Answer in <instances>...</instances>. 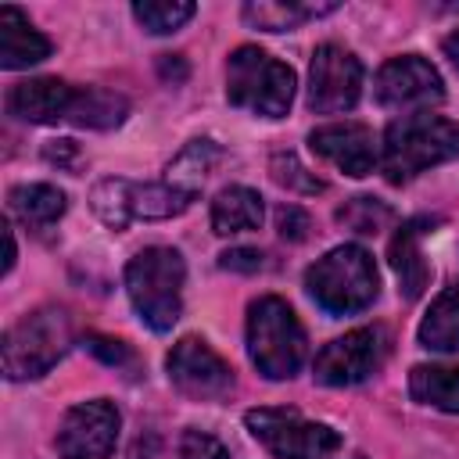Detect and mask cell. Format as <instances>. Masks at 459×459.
<instances>
[{
  "label": "cell",
  "mask_w": 459,
  "mask_h": 459,
  "mask_svg": "<svg viewBox=\"0 0 459 459\" xmlns=\"http://www.w3.org/2000/svg\"><path fill=\"white\" fill-rule=\"evenodd\" d=\"M276 226H280V237L283 240H305L312 222H308V215L298 204H283L280 215H276Z\"/></svg>",
  "instance_id": "obj_30"
},
{
  "label": "cell",
  "mask_w": 459,
  "mask_h": 459,
  "mask_svg": "<svg viewBox=\"0 0 459 459\" xmlns=\"http://www.w3.org/2000/svg\"><path fill=\"white\" fill-rule=\"evenodd\" d=\"M169 380L176 384V391H183L186 398H197V402H219L233 391L230 362L219 351H212V344L201 337H183L172 344Z\"/></svg>",
  "instance_id": "obj_11"
},
{
  "label": "cell",
  "mask_w": 459,
  "mask_h": 459,
  "mask_svg": "<svg viewBox=\"0 0 459 459\" xmlns=\"http://www.w3.org/2000/svg\"><path fill=\"white\" fill-rule=\"evenodd\" d=\"M219 265L233 269V273H258L265 262H262V251H255V247H233V251L219 255Z\"/></svg>",
  "instance_id": "obj_31"
},
{
  "label": "cell",
  "mask_w": 459,
  "mask_h": 459,
  "mask_svg": "<svg viewBox=\"0 0 459 459\" xmlns=\"http://www.w3.org/2000/svg\"><path fill=\"white\" fill-rule=\"evenodd\" d=\"M430 226H434V219H409V222L398 226V233H394V240H391V265H394L398 283H402V294H405L409 301L423 294L427 276H430V269H427V262H423V255H420V237H423Z\"/></svg>",
  "instance_id": "obj_17"
},
{
  "label": "cell",
  "mask_w": 459,
  "mask_h": 459,
  "mask_svg": "<svg viewBox=\"0 0 459 459\" xmlns=\"http://www.w3.org/2000/svg\"><path fill=\"white\" fill-rule=\"evenodd\" d=\"M68 154H75V143H72V140H54V143L47 147V158H50V161H65Z\"/></svg>",
  "instance_id": "obj_33"
},
{
  "label": "cell",
  "mask_w": 459,
  "mask_h": 459,
  "mask_svg": "<svg viewBox=\"0 0 459 459\" xmlns=\"http://www.w3.org/2000/svg\"><path fill=\"white\" fill-rule=\"evenodd\" d=\"M409 394L420 405L459 412V369L452 366H416L409 373Z\"/></svg>",
  "instance_id": "obj_22"
},
{
  "label": "cell",
  "mask_w": 459,
  "mask_h": 459,
  "mask_svg": "<svg viewBox=\"0 0 459 459\" xmlns=\"http://www.w3.org/2000/svg\"><path fill=\"white\" fill-rule=\"evenodd\" d=\"M122 416L108 398L79 402L65 412L57 430V452L61 459H108L118 437Z\"/></svg>",
  "instance_id": "obj_13"
},
{
  "label": "cell",
  "mask_w": 459,
  "mask_h": 459,
  "mask_svg": "<svg viewBox=\"0 0 459 459\" xmlns=\"http://www.w3.org/2000/svg\"><path fill=\"white\" fill-rule=\"evenodd\" d=\"M158 72H161V79L183 82V79H186V61H183L179 54H161V57H158Z\"/></svg>",
  "instance_id": "obj_32"
},
{
  "label": "cell",
  "mask_w": 459,
  "mask_h": 459,
  "mask_svg": "<svg viewBox=\"0 0 459 459\" xmlns=\"http://www.w3.org/2000/svg\"><path fill=\"white\" fill-rule=\"evenodd\" d=\"M262 222V197L251 186H226L212 201V230L219 237L255 230Z\"/></svg>",
  "instance_id": "obj_18"
},
{
  "label": "cell",
  "mask_w": 459,
  "mask_h": 459,
  "mask_svg": "<svg viewBox=\"0 0 459 459\" xmlns=\"http://www.w3.org/2000/svg\"><path fill=\"white\" fill-rule=\"evenodd\" d=\"M179 459H230L226 445L204 430H186L179 437Z\"/></svg>",
  "instance_id": "obj_28"
},
{
  "label": "cell",
  "mask_w": 459,
  "mask_h": 459,
  "mask_svg": "<svg viewBox=\"0 0 459 459\" xmlns=\"http://www.w3.org/2000/svg\"><path fill=\"white\" fill-rule=\"evenodd\" d=\"M75 97H79L75 86H68L65 79L43 75V79L18 82L7 97V108H11V115H18L25 122H61L72 115Z\"/></svg>",
  "instance_id": "obj_15"
},
{
  "label": "cell",
  "mask_w": 459,
  "mask_h": 459,
  "mask_svg": "<svg viewBox=\"0 0 459 459\" xmlns=\"http://www.w3.org/2000/svg\"><path fill=\"white\" fill-rule=\"evenodd\" d=\"M420 344L430 351H459V290H441L423 323H420Z\"/></svg>",
  "instance_id": "obj_21"
},
{
  "label": "cell",
  "mask_w": 459,
  "mask_h": 459,
  "mask_svg": "<svg viewBox=\"0 0 459 459\" xmlns=\"http://www.w3.org/2000/svg\"><path fill=\"white\" fill-rule=\"evenodd\" d=\"M391 219L394 212L377 197H351L337 208V222L355 233H380L384 226H391Z\"/></svg>",
  "instance_id": "obj_25"
},
{
  "label": "cell",
  "mask_w": 459,
  "mask_h": 459,
  "mask_svg": "<svg viewBox=\"0 0 459 459\" xmlns=\"http://www.w3.org/2000/svg\"><path fill=\"white\" fill-rule=\"evenodd\" d=\"M312 151L323 154L326 161H333L341 172L348 176H369L380 161L377 154V140L373 129L362 122H333V126H319L308 136Z\"/></svg>",
  "instance_id": "obj_14"
},
{
  "label": "cell",
  "mask_w": 459,
  "mask_h": 459,
  "mask_svg": "<svg viewBox=\"0 0 459 459\" xmlns=\"http://www.w3.org/2000/svg\"><path fill=\"white\" fill-rule=\"evenodd\" d=\"M190 194L169 183H133V179H100L90 194V208L111 230H126L136 219H172L190 208Z\"/></svg>",
  "instance_id": "obj_7"
},
{
  "label": "cell",
  "mask_w": 459,
  "mask_h": 459,
  "mask_svg": "<svg viewBox=\"0 0 459 459\" xmlns=\"http://www.w3.org/2000/svg\"><path fill=\"white\" fill-rule=\"evenodd\" d=\"M247 355L269 380H287L305 362V330L283 298H258L247 308Z\"/></svg>",
  "instance_id": "obj_4"
},
{
  "label": "cell",
  "mask_w": 459,
  "mask_h": 459,
  "mask_svg": "<svg viewBox=\"0 0 459 459\" xmlns=\"http://www.w3.org/2000/svg\"><path fill=\"white\" fill-rule=\"evenodd\" d=\"M126 115H129V100L122 93H111V90H100V86H86V90H79L68 122L86 126V129H111Z\"/></svg>",
  "instance_id": "obj_24"
},
{
  "label": "cell",
  "mask_w": 459,
  "mask_h": 459,
  "mask_svg": "<svg viewBox=\"0 0 459 459\" xmlns=\"http://www.w3.org/2000/svg\"><path fill=\"white\" fill-rule=\"evenodd\" d=\"M136 22L147 29V32H176L186 18H194V4L186 0H143L133 7Z\"/></svg>",
  "instance_id": "obj_26"
},
{
  "label": "cell",
  "mask_w": 459,
  "mask_h": 459,
  "mask_svg": "<svg viewBox=\"0 0 459 459\" xmlns=\"http://www.w3.org/2000/svg\"><path fill=\"white\" fill-rule=\"evenodd\" d=\"M337 11V4H298V0H251L244 4V22L265 32H283V29H298L308 18L330 14Z\"/></svg>",
  "instance_id": "obj_19"
},
{
  "label": "cell",
  "mask_w": 459,
  "mask_h": 459,
  "mask_svg": "<svg viewBox=\"0 0 459 459\" xmlns=\"http://www.w3.org/2000/svg\"><path fill=\"white\" fill-rule=\"evenodd\" d=\"M219 158H222V151H219L212 140H190V143L176 154V161L165 169V183L176 186V190H183V194H190V197H197L204 176L215 169Z\"/></svg>",
  "instance_id": "obj_23"
},
{
  "label": "cell",
  "mask_w": 459,
  "mask_h": 459,
  "mask_svg": "<svg viewBox=\"0 0 459 459\" xmlns=\"http://www.w3.org/2000/svg\"><path fill=\"white\" fill-rule=\"evenodd\" d=\"M387 359V333L380 326H359L337 341H330L316 362H312V377L326 387H351L362 384L366 377H373Z\"/></svg>",
  "instance_id": "obj_9"
},
{
  "label": "cell",
  "mask_w": 459,
  "mask_h": 459,
  "mask_svg": "<svg viewBox=\"0 0 459 459\" xmlns=\"http://www.w3.org/2000/svg\"><path fill=\"white\" fill-rule=\"evenodd\" d=\"M75 326L68 308L61 305H43L18 319L4 333V373L11 380H32L43 377L72 344Z\"/></svg>",
  "instance_id": "obj_5"
},
{
  "label": "cell",
  "mask_w": 459,
  "mask_h": 459,
  "mask_svg": "<svg viewBox=\"0 0 459 459\" xmlns=\"http://www.w3.org/2000/svg\"><path fill=\"white\" fill-rule=\"evenodd\" d=\"M305 287L319 308H326L333 316H351V312H362L366 305H373L380 280H377L373 255L366 247L341 244V247L326 251L305 273Z\"/></svg>",
  "instance_id": "obj_3"
},
{
  "label": "cell",
  "mask_w": 459,
  "mask_h": 459,
  "mask_svg": "<svg viewBox=\"0 0 459 459\" xmlns=\"http://www.w3.org/2000/svg\"><path fill=\"white\" fill-rule=\"evenodd\" d=\"M50 54V39L18 7H0V68H29Z\"/></svg>",
  "instance_id": "obj_16"
},
{
  "label": "cell",
  "mask_w": 459,
  "mask_h": 459,
  "mask_svg": "<svg viewBox=\"0 0 459 459\" xmlns=\"http://www.w3.org/2000/svg\"><path fill=\"white\" fill-rule=\"evenodd\" d=\"M373 90H377V100L384 108L402 111V115L427 111L430 104H437L445 97L437 68L430 61H423L420 54H405V57L387 61L377 72V86Z\"/></svg>",
  "instance_id": "obj_12"
},
{
  "label": "cell",
  "mask_w": 459,
  "mask_h": 459,
  "mask_svg": "<svg viewBox=\"0 0 459 459\" xmlns=\"http://www.w3.org/2000/svg\"><path fill=\"white\" fill-rule=\"evenodd\" d=\"M7 201H11V212L32 230H43L65 215V194L50 183H22L7 194Z\"/></svg>",
  "instance_id": "obj_20"
},
{
  "label": "cell",
  "mask_w": 459,
  "mask_h": 459,
  "mask_svg": "<svg viewBox=\"0 0 459 459\" xmlns=\"http://www.w3.org/2000/svg\"><path fill=\"white\" fill-rule=\"evenodd\" d=\"M459 158V122H448L430 111L402 115L384 133V154L380 169L391 183H405L430 165Z\"/></svg>",
  "instance_id": "obj_1"
},
{
  "label": "cell",
  "mask_w": 459,
  "mask_h": 459,
  "mask_svg": "<svg viewBox=\"0 0 459 459\" xmlns=\"http://www.w3.org/2000/svg\"><path fill=\"white\" fill-rule=\"evenodd\" d=\"M247 430L276 459H330L341 448V437L326 423H312L294 409H251Z\"/></svg>",
  "instance_id": "obj_8"
},
{
  "label": "cell",
  "mask_w": 459,
  "mask_h": 459,
  "mask_svg": "<svg viewBox=\"0 0 459 459\" xmlns=\"http://www.w3.org/2000/svg\"><path fill=\"white\" fill-rule=\"evenodd\" d=\"M226 97L233 108L280 118L294 100V72L258 47H237L226 65Z\"/></svg>",
  "instance_id": "obj_6"
},
{
  "label": "cell",
  "mask_w": 459,
  "mask_h": 459,
  "mask_svg": "<svg viewBox=\"0 0 459 459\" xmlns=\"http://www.w3.org/2000/svg\"><path fill=\"white\" fill-rule=\"evenodd\" d=\"M362 93V65L351 50L337 43H323L312 54L308 68V108L319 115L351 111Z\"/></svg>",
  "instance_id": "obj_10"
},
{
  "label": "cell",
  "mask_w": 459,
  "mask_h": 459,
  "mask_svg": "<svg viewBox=\"0 0 459 459\" xmlns=\"http://www.w3.org/2000/svg\"><path fill=\"white\" fill-rule=\"evenodd\" d=\"M183 280H186V265L183 255L176 247H143L129 258L126 265V294L136 308V316L165 333L176 326L179 312H183Z\"/></svg>",
  "instance_id": "obj_2"
},
{
  "label": "cell",
  "mask_w": 459,
  "mask_h": 459,
  "mask_svg": "<svg viewBox=\"0 0 459 459\" xmlns=\"http://www.w3.org/2000/svg\"><path fill=\"white\" fill-rule=\"evenodd\" d=\"M86 348H90V351H93L100 362H108V366H129V362H133L129 344H126V341H115V337L90 333V337H86Z\"/></svg>",
  "instance_id": "obj_29"
},
{
  "label": "cell",
  "mask_w": 459,
  "mask_h": 459,
  "mask_svg": "<svg viewBox=\"0 0 459 459\" xmlns=\"http://www.w3.org/2000/svg\"><path fill=\"white\" fill-rule=\"evenodd\" d=\"M4 240H7V258H4V273H11L14 269V233H11V226H4Z\"/></svg>",
  "instance_id": "obj_34"
},
{
  "label": "cell",
  "mask_w": 459,
  "mask_h": 459,
  "mask_svg": "<svg viewBox=\"0 0 459 459\" xmlns=\"http://www.w3.org/2000/svg\"><path fill=\"white\" fill-rule=\"evenodd\" d=\"M445 54H448V57H452V65L459 68V32L445 36Z\"/></svg>",
  "instance_id": "obj_35"
},
{
  "label": "cell",
  "mask_w": 459,
  "mask_h": 459,
  "mask_svg": "<svg viewBox=\"0 0 459 459\" xmlns=\"http://www.w3.org/2000/svg\"><path fill=\"white\" fill-rule=\"evenodd\" d=\"M269 172H273V179H276L280 186H287V190H294V194H319V190H323V179H316L294 154H273Z\"/></svg>",
  "instance_id": "obj_27"
}]
</instances>
